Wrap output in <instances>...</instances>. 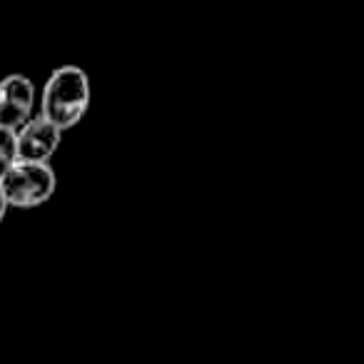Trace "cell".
<instances>
[{
  "label": "cell",
  "mask_w": 364,
  "mask_h": 364,
  "mask_svg": "<svg viewBox=\"0 0 364 364\" xmlns=\"http://www.w3.org/2000/svg\"><path fill=\"white\" fill-rule=\"evenodd\" d=\"M90 77L77 65H60L43 85L41 112L63 132L75 127L90 110Z\"/></svg>",
  "instance_id": "1"
},
{
  "label": "cell",
  "mask_w": 364,
  "mask_h": 364,
  "mask_svg": "<svg viewBox=\"0 0 364 364\" xmlns=\"http://www.w3.org/2000/svg\"><path fill=\"white\" fill-rule=\"evenodd\" d=\"M58 180L50 162H16L3 180L0 190L6 195L11 208L31 210L46 205L55 195Z\"/></svg>",
  "instance_id": "2"
},
{
  "label": "cell",
  "mask_w": 364,
  "mask_h": 364,
  "mask_svg": "<svg viewBox=\"0 0 364 364\" xmlns=\"http://www.w3.org/2000/svg\"><path fill=\"white\" fill-rule=\"evenodd\" d=\"M36 82L23 73H11L0 80V125L21 130L36 115Z\"/></svg>",
  "instance_id": "3"
},
{
  "label": "cell",
  "mask_w": 364,
  "mask_h": 364,
  "mask_svg": "<svg viewBox=\"0 0 364 364\" xmlns=\"http://www.w3.org/2000/svg\"><path fill=\"white\" fill-rule=\"evenodd\" d=\"M18 135V157L23 162H50L63 142V130L53 120H48L43 112H36Z\"/></svg>",
  "instance_id": "4"
},
{
  "label": "cell",
  "mask_w": 364,
  "mask_h": 364,
  "mask_svg": "<svg viewBox=\"0 0 364 364\" xmlns=\"http://www.w3.org/2000/svg\"><path fill=\"white\" fill-rule=\"evenodd\" d=\"M21 162L18 157V135L11 127L0 125V180L11 172V167Z\"/></svg>",
  "instance_id": "5"
},
{
  "label": "cell",
  "mask_w": 364,
  "mask_h": 364,
  "mask_svg": "<svg viewBox=\"0 0 364 364\" xmlns=\"http://www.w3.org/2000/svg\"><path fill=\"white\" fill-rule=\"evenodd\" d=\"M8 208H11V205H8L6 195H3V190H0V223H3V220H6V215H8Z\"/></svg>",
  "instance_id": "6"
}]
</instances>
